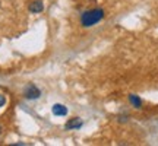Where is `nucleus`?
I'll list each match as a JSON object with an SVG mask.
<instances>
[{"mask_svg":"<svg viewBox=\"0 0 158 146\" xmlns=\"http://www.w3.org/2000/svg\"><path fill=\"white\" fill-rule=\"evenodd\" d=\"M129 102L132 104L133 108H142V99L135 94H130L129 95Z\"/></svg>","mask_w":158,"mask_h":146,"instance_id":"423d86ee","label":"nucleus"},{"mask_svg":"<svg viewBox=\"0 0 158 146\" xmlns=\"http://www.w3.org/2000/svg\"><path fill=\"white\" fill-rule=\"evenodd\" d=\"M5 102H6L5 96H2V95H0V107H2V105H3V104H5Z\"/></svg>","mask_w":158,"mask_h":146,"instance_id":"6e6552de","label":"nucleus"},{"mask_svg":"<svg viewBox=\"0 0 158 146\" xmlns=\"http://www.w3.org/2000/svg\"><path fill=\"white\" fill-rule=\"evenodd\" d=\"M51 112L59 117H64V116H68V107H64L63 104H54L51 108Z\"/></svg>","mask_w":158,"mask_h":146,"instance_id":"20e7f679","label":"nucleus"},{"mask_svg":"<svg viewBox=\"0 0 158 146\" xmlns=\"http://www.w3.org/2000/svg\"><path fill=\"white\" fill-rule=\"evenodd\" d=\"M23 96H25L27 99L34 101V99H38L40 96H41V91H40V88L35 86L34 83H29V85H27L25 89H23Z\"/></svg>","mask_w":158,"mask_h":146,"instance_id":"f03ea898","label":"nucleus"},{"mask_svg":"<svg viewBox=\"0 0 158 146\" xmlns=\"http://www.w3.org/2000/svg\"><path fill=\"white\" fill-rule=\"evenodd\" d=\"M117 120L120 121V123H126V121L129 120V117H127V116H118Z\"/></svg>","mask_w":158,"mask_h":146,"instance_id":"0eeeda50","label":"nucleus"},{"mask_svg":"<svg viewBox=\"0 0 158 146\" xmlns=\"http://www.w3.org/2000/svg\"><path fill=\"white\" fill-rule=\"evenodd\" d=\"M82 127V120L79 117H73V118H70L68 123L64 124V129L66 130H78Z\"/></svg>","mask_w":158,"mask_h":146,"instance_id":"7ed1b4c3","label":"nucleus"},{"mask_svg":"<svg viewBox=\"0 0 158 146\" xmlns=\"http://www.w3.org/2000/svg\"><path fill=\"white\" fill-rule=\"evenodd\" d=\"M106 16V12L101 7H94V9H88L85 10L81 18H79V23L82 28H92L97 23H100Z\"/></svg>","mask_w":158,"mask_h":146,"instance_id":"f257e3e1","label":"nucleus"},{"mask_svg":"<svg viewBox=\"0 0 158 146\" xmlns=\"http://www.w3.org/2000/svg\"><path fill=\"white\" fill-rule=\"evenodd\" d=\"M2 132H3V130H2V126H0V135H2Z\"/></svg>","mask_w":158,"mask_h":146,"instance_id":"1a4fd4ad","label":"nucleus"},{"mask_svg":"<svg viewBox=\"0 0 158 146\" xmlns=\"http://www.w3.org/2000/svg\"><path fill=\"white\" fill-rule=\"evenodd\" d=\"M43 10H44V5H43L41 0H35L29 5V12L31 13H41Z\"/></svg>","mask_w":158,"mask_h":146,"instance_id":"39448f33","label":"nucleus"}]
</instances>
